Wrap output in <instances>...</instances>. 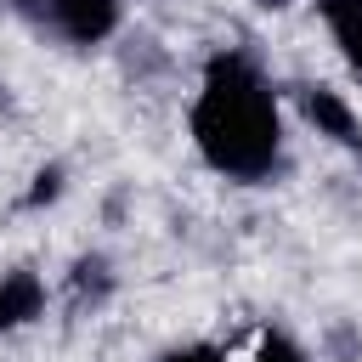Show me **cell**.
<instances>
[{"instance_id": "cell-5", "label": "cell", "mask_w": 362, "mask_h": 362, "mask_svg": "<svg viewBox=\"0 0 362 362\" xmlns=\"http://www.w3.org/2000/svg\"><path fill=\"white\" fill-rule=\"evenodd\" d=\"M317 11H322V23H328L339 57H345L351 74L362 79V0H317Z\"/></svg>"}, {"instance_id": "cell-8", "label": "cell", "mask_w": 362, "mask_h": 362, "mask_svg": "<svg viewBox=\"0 0 362 362\" xmlns=\"http://www.w3.org/2000/svg\"><path fill=\"white\" fill-rule=\"evenodd\" d=\"M57 192H62V170H57V164H45V170L34 175V187H28V198H23V204H28V209H40V204H51Z\"/></svg>"}, {"instance_id": "cell-6", "label": "cell", "mask_w": 362, "mask_h": 362, "mask_svg": "<svg viewBox=\"0 0 362 362\" xmlns=\"http://www.w3.org/2000/svg\"><path fill=\"white\" fill-rule=\"evenodd\" d=\"M107 294H113V272H107V260H102V255L74 260V272H68V300L85 311V305H102Z\"/></svg>"}, {"instance_id": "cell-10", "label": "cell", "mask_w": 362, "mask_h": 362, "mask_svg": "<svg viewBox=\"0 0 362 362\" xmlns=\"http://www.w3.org/2000/svg\"><path fill=\"white\" fill-rule=\"evenodd\" d=\"M260 11H283V6H294V0H255Z\"/></svg>"}, {"instance_id": "cell-7", "label": "cell", "mask_w": 362, "mask_h": 362, "mask_svg": "<svg viewBox=\"0 0 362 362\" xmlns=\"http://www.w3.org/2000/svg\"><path fill=\"white\" fill-rule=\"evenodd\" d=\"M249 362H311V356H305L288 334H277V328H272V334H260V345H255V356H249Z\"/></svg>"}, {"instance_id": "cell-11", "label": "cell", "mask_w": 362, "mask_h": 362, "mask_svg": "<svg viewBox=\"0 0 362 362\" xmlns=\"http://www.w3.org/2000/svg\"><path fill=\"white\" fill-rule=\"evenodd\" d=\"M0 6H6V0H0Z\"/></svg>"}, {"instance_id": "cell-9", "label": "cell", "mask_w": 362, "mask_h": 362, "mask_svg": "<svg viewBox=\"0 0 362 362\" xmlns=\"http://www.w3.org/2000/svg\"><path fill=\"white\" fill-rule=\"evenodd\" d=\"M158 362H226V356H221L215 345H204V339H198V345H175V351H164Z\"/></svg>"}, {"instance_id": "cell-2", "label": "cell", "mask_w": 362, "mask_h": 362, "mask_svg": "<svg viewBox=\"0 0 362 362\" xmlns=\"http://www.w3.org/2000/svg\"><path fill=\"white\" fill-rule=\"evenodd\" d=\"M6 11L28 17L34 28L57 34L62 45H102L119 28L124 0H6Z\"/></svg>"}, {"instance_id": "cell-4", "label": "cell", "mask_w": 362, "mask_h": 362, "mask_svg": "<svg viewBox=\"0 0 362 362\" xmlns=\"http://www.w3.org/2000/svg\"><path fill=\"white\" fill-rule=\"evenodd\" d=\"M40 311H45V283H40L28 266L0 272V334H11V328H23V322H34Z\"/></svg>"}, {"instance_id": "cell-3", "label": "cell", "mask_w": 362, "mask_h": 362, "mask_svg": "<svg viewBox=\"0 0 362 362\" xmlns=\"http://www.w3.org/2000/svg\"><path fill=\"white\" fill-rule=\"evenodd\" d=\"M288 90H294V102H300V113H305V124H311L317 136L362 153V119L351 113V102H345L339 90H328V85H288Z\"/></svg>"}, {"instance_id": "cell-1", "label": "cell", "mask_w": 362, "mask_h": 362, "mask_svg": "<svg viewBox=\"0 0 362 362\" xmlns=\"http://www.w3.org/2000/svg\"><path fill=\"white\" fill-rule=\"evenodd\" d=\"M192 141L226 181L260 187L283 170V113L272 79L243 51H215L192 102Z\"/></svg>"}]
</instances>
